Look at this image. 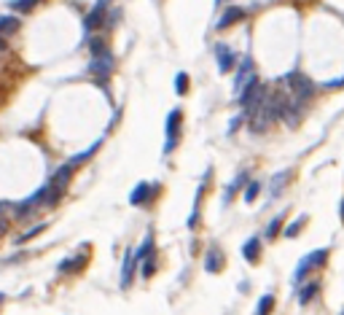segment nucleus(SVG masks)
<instances>
[{
	"mask_svg": "<svg viewBox=\"0 0 344 315\" xmlns=\"http://www.w3.org/2000/svg\"><path fill=\"white\" fill-rule=\"evenodd\" d=\"M285 84L291 87L293 100H296V102H301V100H312V97H314V92H318L314 81L309 78V75H304V73H288V75H285Z\"/></svg>",
	"mask_w": 344,
	"mask_h": 315,
	"instance_id": "f257e3e1",
	"label": "nucleus"
},
{
	"mask_svg": "<svg viewBox=\"0 0 344 315\" xmlns=\"http://www.w3.org/2000/svg\"><path fill=\"white\" fill-rule=\"evenodd\" d=\"M328 261V248H318V251H312L307 253L304 259L296 264V272H293V283H301V280H307V275L314 270V267H323Z\"/></svg>",
	"mask_w": 344,
	"mask_h": 315,
	"instance_id": "f03ea898",
	"label": "nucleus"
},
{
	"mask_svg": "<svg viewBox=\"0 0 344 315\" xmlns=\"http://www.w3.org/2000/svg\"><path fill=\"white\" fill-rule=\"evenodd\" d=\"M180 124H183V111L172 108L167 116V143H164V154H169L172 148L180 143Z\"/></svg>",
	"mask_w": 344,
	"mask_h": 315,
	"instance_id": "7ed1b4c3",
	"label": "nucleus"
},
{
	"mask_svg": "<svg viewBox=\"0 0 344 315\" xmlns=\"http://www.w3.org/2000/svg\"><path fill=\"white\" fill-rule=\"evenodd\" d=\"M102 27H108V6L97 3L89 14H86V19H83V30H86V35L92 38V33L102 30Z\"/></svg>",
	"mask_w": 344,
	"mask_h": 315,
	"instance_id": "20e7f679",
	"label": "nucleus"
},
{
	"mask_svg": "<svg viewBox=\"0 0 344 315\" xmlns=\"http://www.w3.org/2000/svg\"><path fill=\"white\" fill-rule=\"evenodd\" d=\"M159 192V183H137L135 186V192L129 194V205H135V207H140V205H148L151 199H154V194Z\"/></svg>",
	"mask_w": 344,
	"mask_h": 315,
	"instance_id": "39448f33",
	"label": "nucleus"
},
{
	"mask_svg": "<svg viewBox=\"0 0 344 315\" xmlns=\"http://www.w3.org/2000/svg\"><path fill=\"white\" fill-rule=\"evenodd\" d=\"M215 60H218V70L221 73H232L237 68V60H240V57L228 49L226 43H215Z\"/></svg>",
	"mask_w": 344,
	"mask_h": 315,
	"instance_id": "423d86ee",
	"label": "nucleus"
},
{
	"mask_svg": "<svg viewBox=\"0 0 344 315\" xmlns=\"http://www.w3.org/2000/svg\"><path fill=\"white\" fill-rule=\"evenodd\" d=\"M113 65H116V62H113V54L110 57H102V60H92L89 62V73L100 84H105V81H108V75L113 73Z\"/></svg>",
	"mask_w": 344,
	"mask_h": 315,
	"instance_id": "0eeeda50",
	"label": "nucleus"
},
{
	"mask_svg": "<svg viewBox=\"0 0 344 315\" xmlns=\"http://www.w3.org/2000/svg\"><path fill=\"white\" fill-rule=\"evenodd\" d=\"M135 267H137L135 251H127V253H124V264H121V288H129V285H132V278H135Z\"/></svg>",
	"mask_w": 344,
	"mask_h": 315,
	"instance_id": "6e6552de",
	"label": "nucleus"
},
{
	"mask_svg": "<svg viewBox=\"0 0 344 315\" xmlns=\"http://www.w3.org/2000/svg\"><path fill=\"white\" fill-rule=\"evenodd\" d=\"M242 256H245L247 264H258V259H261V237L258 234L247 237L245 245H242Z\"/></svg>",
	"mask_w": 344,
	"mask_h": 315,
	"instance_id": "1a4fd4ad",
	"label": "nucleus"
},
{
	"mask_svg": "<svg viewBox=\"0 0 344 315\" xmlns=\"http://www.w3.org/2000/svg\"><path fill=\"white\" fill-rule=\"evenodd\" d=\"M253 75H255V73H253V60H250V57H245V60H242V65H240V68H237L234 92H242V89H245V84L250 81Z\"/></svg>",
	"mask_w": 344,
	"mask_h": 315,
	"instance_id": "9d476101",
	"label": "nucleus"
},
{
	"mask_svg": "<svg viewBox=\"0 0 344 315\" xmlns=\"http://www.w3.org/2000/svg\"><path fill=\"white\" fill-rule=\"evenodd\" d=\"M223 264H226V259H223V251H221V248H218V245H213V248H210V251H207V259H205V270L207 272H221L223 270Z\"/></svg>",
	"mask_w": 344,
	"mask_h": 315,
	"instance_id": "9b49d317",
	"label": "nucleus"
},
{
	"mask_svg": "<svg viewBox=\"0 0 344 315\" xmlns=\"http://www.w3.org/2000/svg\"><path fill=\"white\" fill-rule=\"evenodd\" d=\"M73 173H75V170L68 165V162H65V165H62V167L51 175L49 183H51L54 189H60V192H65V189H68V183H70V178H73Z\"/></svg>",
	"mask_w": 344,
	"mask_h": 315,
	"instance_id": "f8f14e48",
	"label": "nucleus"
},
{
	"mask_svg": "<svg viewBox=\"0 0 344 315\" xmlns=\"http://www.w3.org/2000/svg\"><path fill=\"white\" fill-rule=\"evenodd\" d=\"M242 19H245V11H242V8H237V6L226 8L223 16L218 19V30H226V27H232V24H237V22H242Z\"/></svg>",
	"mask_w": 344,
	"mask_h": 315,
	"instance_id": "ddd939ff",
	"label": "nucleus"
},
{
	"mask_svg": "<svg viewBox=\"0 0 344 315\" xmlns=\"http://www.w3.org/2000/svg\"><path fill=\"white\" fill-rule=\"evenodd\" d=\"M19 27H22V19L19 16H11V14L0 16V35L3 38H11L14 33H19Z\"/></svg>",
	"mask_w": 344,
	"mask_h": 315,
	"instance_id": "4468645a",
	"label": "nucleus"
},
{
	"mask_svg": "<svg viewBox=\"0 0 344 315\" xmlns=\"http://www.w3.org/2000/svg\"><path fill=\"white\" fill-rule=\"evenodd\" d=\"M83 264H86V253H81V256H70V259H62L56 270H60L62 275H68V272H81Z\"/></svg>",
	"mask_w": 344,
	"mask_h": 315,
	"instance_id": "2eb2a0df",
	"label": "nucleus"
},
{
	"mask_svg": "<svg viewBox=\"0 0 344 315\" xmlns=\"http://www.w3.org/2000/svg\"><path fill=\"white\" fill-rule=\"evenodd\" d=\"M89 51H92V60H102V57H110V49H108V41L105 38H89Z\"/></svg>",
	"mask_w": 344,
	"mask_h": 315,
	"instance_id": "dca6fc26",
	"label": "nucleus"
},
{
	"mask_svg": "<svg viewBox=\"0 0 344 315\" xmlns=\"http://www.w3.org/2000/svg\"><path fill=\"white\" fill-rule=\"evenodd\" d=\"M102 146V140H97V143H92V146L89 148H86V151H81V154H75L73 159H68V165L73 167V170H78L81 167V162H86V159H92V154H94V151H97Z\"/></svg>",
	"mask_w": 344,
	"mask_h": 315,
	"instance_id": "f3484780",
	"label": "nucleus"
},
{
	"mask_svg": "<svg viewBox=\"0 0 344 315\" xmlns=\"http://www.w3.org/2000/svg\"><path fill=\"white\" fill-rule=\"evenodd\" d=\"M288 178H291V170H282V173H277L274 178H272V186H269V194L272 197H277L285 189V183H288Z\"/></svg>",
	"mask_w": 344,
	"mask_h": 315,
	"instance_id": "a211bd4d",
	"label": "nucleus"
},
{
	"mask_svg": "<svg viewBox=\"0 0 344 315\" xmlns=\"http://www.w3.org/2000/svg\"><path fill=\"white\" fill-rule=\"evenodd\" d=\"M318 294H320V283H307L301 288V294H299V304H301V307H304V304H309Z\"/></svg>",
	"mask_w": 344,
	"mask_h": 315,
	"instance_id": "6ab92c4d",
	"label": "nucleus"
},
{
	"mask_svg": "<svg viewBox=\"0 0 344 315\" xmlns=\"http://www.w3.org/2000/svg\"><path fill=\"white\" fill-rule=\"evenodd\" d=\"M242 183H247V173H245V170H242V173L232 180V183L226 186V194H223V202H226V205L232 202V197H234V192H237V189H242Z\"/></svg>",
	"mask_w": 344,
	"mask_h": 315,
	"instance_id": "aec40b11",
	"label": "nucleus"
},
{
	"mask_svg": "<svg viewBox=\"0 0 344 315\" xmlns=\"http://www.w3.org/2000/svg\"><path fill=\"white\" fill-rule=\"evenodd\" d=\"M151 253H154V234L148 232V234H146V240H142V245L135 251V259H137V261H146Z\"/></svg>",
	"mask_w": 344,
	"mask_h": 315,
	"instance_id": "412c9836",
	"label": "nucleus"
},
{
	"mask_svg": "<svg viewBox=\"0 0 344 315\" xmlns=\"http://www.w3.org/2000/svg\"><path fill=\"white\" fill-rule=\"evenodd\" d=\"M202 197H205V186H199L196 199H194V210H191V216H188V229H194L199 224V205H202Z\"/></svg>",
	"mask_w": 344,
	"mask_h": 315,
	"instance_id": "4be33fe9",
	"label": "nucleus"
},
{
	"mask_svg": "<svg viewBox=\"0 0 344 315\" xmlns=\"http://www.w3.org/2000/svg\"><path fill=\"white\" fill-rule=\"evenodd\" d=\"M261 189H264L261 180H247V186H245V202H247V205L255 202L258 194H261Z\"/></svg>",
	"mask_w": 344,
	"mask_h": 315,
	"instance_id": "5701e85b",
	"label": "nucleus"
},
{
	"mask_svg": "<svg viewBox=\"0 0 344 315\" xmlns=\"http://www.w3.org/2000/svg\"><path fill=\"white\" fill-rule=\"evenodd\" d=\"M272 310H274V297L272 294H264L255 304V315H272Z\"/></svg>",
	"mask_w": 344,
	"mask_h": 315,
	"instance_id": "b1692460",
	"label": "nucleus"
},
{
	"mask_svg": "<svg viewBox=\"0 0 344 315\" xmlns=\"http://www.w3.org/2000/svg\"><path fill=\"white\" fill-rule=\"evenodd\" d=\"M8 6H11V11H16V14H30L38 6V0H11Z\"/></svg>",
	"mask_w": 344,
	"mask_h": 315,
	"instance_id": "393cba45",
	"label": "nucleus"
},
{
	"mask_svg": "<svg viewBox=\"0 0 344 315\" xmlns=\"http://www.w3.org/2000/svg\"><path fill=\"white\" fill-rule=\"evenodd\" d=\"M280 229H282V213H280V216H274L272 221H269V226H266L264 237H266V240H274V237L280 234Z\"/></svg>",
	"mask_w": 344,
	"mask_h": 315,
	"instance_id": "a878e982",
	"label": "nucleus"
},
{
	"mask_svg": "<svg viewBox=\"0 0 344 315\" xmlns=\"http://www.w3.org/2000/svg\"><path fill=\"white\" fill-rule=\"evenodd\" d=\"M175 92L180 94V97L188 92V73H178L175 75Z\"/></svg>",
	"mask_w": 344,
	"mask_h": 315,
	"instance_id": "bb28decb",
	"label": "nucleus"
},
{
	"mask_svg": "<svg viewBox=\"0 0 344 315\" xmlns=\"http://www.w3.org/2000/svg\"><path fill=\"white\" fill-rule=\"evenodd\" d=\"M304 224H307V216H301V218H296V221L288 226V229H285V237H296V234H299L301 232V226Z\"/></svg>",
	"mask_w": 344,
	"mask_h": 315,
	"instance_id": "cd10ccee",
	"label": "nucleus"
},
{
	"mask_svg": "<svg viewBox=\"0 0 344 315\" xmlns=\"http://www.w3.org/2000/svg\"><path fill=\"white\" fill-rule=\"evenodd\" d=\"M43 229H46V224H38V226H33V229H30V232L19 234V237H16V243H27V240H33V237H38V234H41V232H43Z\"/></svg>",
	"mask_w": 344,
	"mask_h": 315,
	"instance_id": "c85d7f7f",
	"label": "nucleus"
},
{
	"mask_svg": "<svg viewBox=\"0 0 344 315\" xmlns=\"http://www.w3.org/2000/svg\"><path fill=\"white\" fill-rule=\"evenodd\" d=\"M154 272H156V264L151 259H146V264H142V278H151Z\"/></svg>",
	"mask_w": 344,
	"mask_h": 315,
	"instance_id": "c756f323",
	"label": "nucleus"
},
{
	"mask_svg": "<svg viewBox=\"0 0 344 315\" xmlns=\"http://www.w3.org/2000/svg\"><path fill=\"white\" fill-rule=\"evenodd\" d=\"M242 121H245V113H242V116H234V119H232V124H228V135H232L234 129H240V127H242Z\"/></svg>",
	"mask_w": 344,
	"mask_h": 315,
	"instance_id": "7c9ffc66",
	"label": "nucleus"
},
{
	"mask_svg": "<svg viewBox=\"0 0 344 315\" xmlns=\"http://www.w3.org/2000/svg\"><path fill=\"white\" fill-rule=\"evenodd\" d=\"M326 87H328V89H339V87H344V75H341V78H336V81H328Z\"/></svg>",
	"mask_w": 344,
	"mask_h": 315,
	"instance_id": "2f4dec72",
	"label": "nucleus"
},
{
	"mask_svg": "<svg viewBox=\"0 0 344 315\" xmlns=\"http://www.w3.org/2000/svg\"><path fill=\"white\" fill-rule=\"evenodd\" d=\"M6 232H8V218L0 216V234H6Z\"/></svg>",
	"mask_w": 344,
	"mask_h": 315,
	"instance_id": "473e14b6",
	"label": "nucleus"
},
{
	"mask_svg": "<svg viewBox=\"0 0 344 315\" xmlns=\"http://www.w3.org/2000/svg\"><path fill=\"white\" fill-rule=\"evenodd\" d=\"M0 51H8V41H6L3 35H0Z\"/></svg>",
	"mask_w": 344,
	"mask_h": 315,
	"instance_id": "72a5a7b5",
	"label": "nucleus"
},
{
	"mask_svg": "<svg viewBox=\"0 0 344 315\" xmlns=\"http://www.w3.org/2000/svg\"><path fill=\"white\" fill-rule=\"evenodd\" d=\"M6 207H11V205H8V202H0V216H3V210Z\"/></svg>",
	"mask_w": 344,
	"mask_h": 315,
	"instance_id": "f704fd0d",
	"label": "nucleus"
},
{
	"mask_svg": "<svg viewBox=\"0 0 344 315\" xmlns=\"http://www.w3.org/2000/svg\"><path fill=\"white\" fill-rule=\"evenodd\" d=\"M339 216H341V221H344V202H341V210H339Z\"/></svg>",
	"mask_w": 344,
	"mask_h": 315,
	"instance_id": "c9c22d12",
	"label": "nucleus"
},
{
	"mask_svg": "<svg viewBox=\"0 0 344 315\" xmlns=\"http://www.w3.org/2000/svg\"><path fill=\"white\" fill-rule=\"evenodd\" d=\"M3 302H6V294H3V291H0V304H3Z\"/></svg>",
	"mask_w": 344,
	"mask_h": 315,
	"instance_id": "e433bc0d",
	"label": "nucleus"
},
{
	"mask_svg": "<svg viewBox=\"0 0 344 315\" xmlns=\"http://www.w3.org/2000/svg\"><path fill=\"white\" fill-rule=\"evenodd\" d=\"M97 3H102V6H108V3H110V0H97Z\"/></svg>",
	"mask_w": 344,
	"mask_h": 315,
	"instance_id": "4c0bfd02",
	"label": "nucleus"
},
{
	"mask_svg": "<svg viewBox=\"0 0 344 315\" xmlns=\"http://www.w3.org/2000/svg\"><path fill=\"white\" fill-rule=\"evenodd\" d=\"M221 3H223V0H215V6H221Z\"/></svg>",
	"mask_w": 344,
	"mask_h": 315,
	"instance_id": "58836bf2",
	"label": "nucleus"
},
{
	"mask_svg": "<svg viewBox=\"0 0 344 315\" xmlns=\"http://www.w3.org/2000/svg\"><path fill=\"white\" fill-rule=\"evenodd\" d=\"M341 315H344V310H341Z\"/></svg>",
	"mask_w": 344,
	"mask_h": 315,
	"instance_id": "ea45409f",
	"label": "nucleus"
}]
</instances>
